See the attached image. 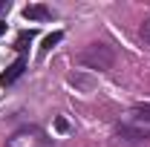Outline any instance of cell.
Listing matches in <instances>:
<instances>
[{"label":"cell","mask_w":150,"mask_h":147,"mask_svg":"<svg viewBox=\"0 0 150 147\" xmlns=\"http://www.w3.org/2000/svg\"><path fill=\"white\" fill-rule=\"evenodd\" d=\"M32 37H35V32H32V29H29V32H20V35H18V43H15V46H18V49H26V43H29Z\"/></svg>","instance_id":"obj_7"},{"label":"cell","mask_w":150,"mask_h":147,"mask_svg":"<svg viewBox=\"0 0 150 147\" xmlns=\"http://www.w3.org/2000/svg\"><path fill=\"white\" fill-rule=\"evenodd\" d=\"M3 32H6V23H3V20H0V35H3Z\"/></svg>","instance_id":"obj_9"},{"label":"cell","mask_w":150,"mask_h":147,"mask_svg":"<svg viewBox=\"0 0 150 147\" xmlns=\"http://www.w3.org/2000/svg\"><path fill=\"white\" fill-rule=\"evenodd\" d=\"M23 69H26V58H18V61H15V64H12V66L6 69V72L0 75V84H3V87L15 84V81H18L20 75H23Z\"/></svg>","instance_id":"obj_4"},{"label":"cell","mask_w":150,"mask_h":147,"mask_svg":"<svg viewBox=\"0 0 150 147\" xmlns=\"http://www.w3.org/2000/svg\"><path fill=\"white\" fill-rule=\"evenodd\" d=\"M142 37H144V40L150 43V23H144V29H142Z\"/></svg>","instance_id":"obj_8"},{"label":"cell","mask_w":150,"mask_h":147,"mask_svg":"<svg viewBox=\"0 0 150 147\" xmlns=\"http://www.w3.org/2000/svg\"><path fill=\"white\" fill-rule=\"evenodd\" d=\"M0 9H6V0H0Z\"/></svg>","instance_id":"obj_10"},{"label":"cell","mask_w":150,"mask_h":147,"mask_svg":"<svg viewBox=\"0 0 150 147\" xmlns=\"http://www.w3.org/2000/svg\"><path fill=\"white\" fill-rule=\"evenodd\" d=\"M61 37H64L61 32H52V35H46V37H43V46H40V55H46V52H49L55 43H61Z\"/></svg>","instance_id":"obj_6"},{"label":"cell","mask_w":150,"mask_h":147,"mask_svg":"<svg viewBox=\"0 0 150 147\" xmlns=\"http://www.w3.org/2000/svg\"><path fill=\"white\" fill-rule=\"evenodd\" d=\"M118 133L130 141H142V139H150V104L147 107H133L121 115L118 121Z\"/></svg>","instance_id":"obj_1"},{"label":"cell","mask_w":150,"mask_h":147,"mask_svg":"<svg viewBox=\"0 0 150 147\" xmlns=\"http://www.w3.org/2000/svg\"><path fill=\"white\" fill-rule=\"evenodd\" d=\"M81 64H90L93 69H107V66L112 64V52L104 46V43H95L93 49L81 52Z\"/></svg>","instance_id":"obj_3"},{"label":"cell","mask_w":150,"mask_h":147,"mask_svg":"<svg viewBox=\"0 0 150 147\" xmlns=\"http://www.w3.org/2000/svg\"><path fill=\"white\" fill-rule=\"evenodd\" d=\"M23 18L26 20H46L49 18V9L46 6H26L23 9Z\"/></svg>","instance_id":"obj_5"},{"label":"cell","mask_w":150,"mask_h":147,"mask_svg":"<svg viewBox=\"0 0 150 147\" xmlns=\"http://www.w3.org/2000/svg\"><path fill=\"white\" fill-rule=\"evenodd\" d=\"M6 147H52V141L43 136V130L38 127H26V130H18Z\"/></svg>","instance_id":"obj_2"}]
</instances>
